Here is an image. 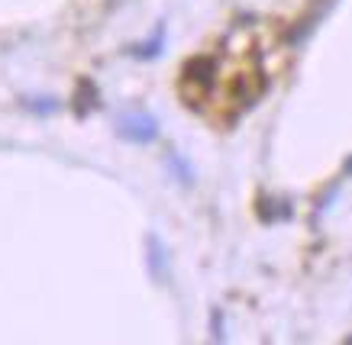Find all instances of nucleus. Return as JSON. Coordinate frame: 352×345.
<instances>
[{
  "label": "nucleus",
  "instance_id": "3",
  "mask_svg": "<svg viewBox=\"0 0 352 345\" xmlns=\"http://www.w3.org/2000/svg\"><path fill=\"white\" fill-rule=\"evenodd\" d=\"M346 174H352V162H349V165H346Z\"/></svg>",
  "mask_w": 352,
  "mask_h": 345
},
{
  "label": "nucleus",
  "instance_id": "2",
  "mask_svg": "<svg viewBox=\"0 0 352 345\" xmlns=\"http://www.w3.org/2000/svg\"><path fill=\"white\" fill-rule=\"evenodd\" d=\"M168 165H171V168H175V171H178V181L191 184V168H188V165H184L182 158L175 155V152H171V155H168Z\"/></svg>",
  "mask_w": 352,
  "mask_h": 345
},
{
  "label": "nucleus",
  "instance_id": "1",
  "mask_svg": "<svg viewBox=\"0 0 352 345\" xmlns=\"http://www.w3.org/2000/svg\"><path fill=\"white\" fill-rule=\"evenodd\" d=\"M117 136L133 142V145H149L159 136V119L152 117V113H142V110L126 113V117L117 119Z\"/></svg>",
  "mask_w": 352,
  "mask_h": 345
}]
</instances>
